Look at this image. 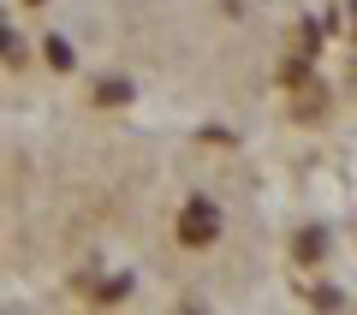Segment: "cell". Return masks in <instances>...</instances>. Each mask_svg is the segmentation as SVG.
<instances>
[{
	"label": "cell",
	"instance_id": "6da1fadb",
	"mask_svg": "<svg viewBox=\"0 0 357 315\" xmlns=\"http://www.w3.org/2000/svg\"><path fill=\"white\" fill-rule=\"evenodd\" d=\"M178 244H191V250L220 244V208L208 197H191L185 208H178Z\"/></svg>",
	"mask_w": 357,
	"mask_h": 315
},
{
	"label": "cell",
	"instance_id": "7a4b0ae2",
	"mask_svg": "<svg viewBox=\"0 0 357 315\" xmlns=\"http://www.w3.org/2000/svg\"><path fill=\"white\" fill-rule=\"evenodd\" d=\"M292 256H298V262H321V256H328V232L304 226V232H298V244H292Z\"/></svg>",
	"mask_w": 357,
	"mask_h": 315
},
{
	"label": "cell",
	"instance_id": "3957f363",
	"mask_svg": "<svg viewBox=\"0 0 357 315\" xmlns=\"http://www.w3.org/2000/svg\"><path fill=\"white\" fill-rule=\"evenodd\" d=\"M96 101H102V107H126L131 84H126V77H102V84H96Z\"/></svg>",
	"mask_w": 357,
	"mask_h": 315
},
{
	"label": "cell",
	"instance_id": "277c9868",
	"mask_svg": "<svg viewBox=\"0 0 357 315\" xmlns=\"http://www.w3.org/2000/svg\"><path fill=\"white\" fill-rule=\"evenodd\" d=\"M42 54H48V66H54V72H72V42H66V36H48V42H42Z\"/></svg>",
	"mask_w": 357,
	"mask_h": 315
},
{
	"label": "cell",
	"instance_id": "5b68a950",
	"mask_svg": "<svg viewBox=\"0 0 357 315\" xmlns=\"http://www.w3.org/2000/svg\"><path fill=\"white\" fill-rule=\"evenodd\" d=\"M126 291H131V274H114L107 286H89V298H102V303H119Z\"/></svg>",
	"mask_w": 357,
	"mask_h": 315
},
{
	"label": "cell",
	"instance_id": "8992f818",
	"mask_svg": "<svg viewBox=\"0 0 357 315\" xmlns=\"http://www.w3.org/2000/svg\"><path fill=\"white\" fill-rule=\"evenodd\" d=\"M0 54H6V60H18V36H13V30H0Z\"/></svg>",
	"mask_w": 357,
	"mask_h": 315
},
{
	"label": "cell",
	"instance_id": "52a82bcc",
	"mask_svg": "<svg viewBox=\"0 0 357 315\" xmlns=\"http://www.w3.org/2000/svg\"><path fill=\"white\" fill-rule=\"evenodd\" d=\"M30 6H48V0H30Z\"/></svg>",
	"mask_w": 357,
	"mask_h": 315
}]
</instances>
